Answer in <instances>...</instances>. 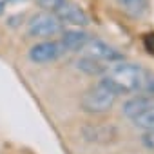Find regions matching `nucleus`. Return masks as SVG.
Masks as SVG:
<instances>
[{
    "instance_id": "f257e3e1",
    "label": "nucleus",
    "mask_w": 154,
    "mask_h": 154,
    "mask_svg": "<svg viewBox=\"0 0 154 154\" xmlns=\"http://www.w3.org/2000/svg\"><path fill=\"white\" fill-rule=\"evenodd\" d=\"M102 82L116 94H152L154 96V71L123 60L111 65L102 74Z\"/></svg>"
},
{
    "instance_id": "f03ea898",
    "label": "nucleus",
    "mask_w": 154,
    "mask_h": 154,
    "mask_svg": "<svg viewBox=\"0 0 154 154\" xmlns=\"http://www.w3.org/2000/svg\"><path fill=\"white\" fill-rule=\"evenodd\" d=\"M123 114L140 129L154 131V96L152 94H138L125 102Z\"/></svg>"
},
{
    "instance_id": "7ed1b4c3",
    "label": "nucleus",
    "mask_w": 154,
    "mask_h": 154,
    "mask_svg": "<svg viewBox=\"0 0 154 154\" xmlns=\"http://www.w3.org/2000/svg\"><path fill=\"white\" fill-rule=\"evenodd\" d=\"M38 6L44 8L45 11H51L60 22L72 24V26H87L89 17L87 13L71 0H36Z\"/></svg>"
},
{
    "instance_id": "20e7f679",
    "label": "nucleus",
    "mask_w": 154,
    "mask_h": 154,
    "mask_svg": "<svg viewBox=\"0 0 154 154\" xmlns=\"http://www.w3.org/2000/svg\"><path fill=\"white\" fill-rule=\"evenodd\" d=\"M116 93L112 89H109L102 80L93 85L91 89H87L80 100V105L85 112H91V114H103L107 111H111V107L114 105L116 102Z\"/></svg>"
},
{
    "instance_id": "39448f33",
    "label": "nucleus",
    "mask_w": 154,
    "mask_h": 154,
    "mask_svg": "<svg viewBox=\"0 0 154 154\" xmlns=\"http://www.w3.org/2000/svg\"><path fill=\"white\" fill-rule=\"evenodd\" d=\"M63 31L62 22L51 13V11H40L35 13L27 20V35L33 38H49L54 35H60Z\"/></svg>"
},
{
    "instance_id": "423d86ee",
    "label": "nucleus",
    "mask_w": 154,
    "mask_h": 154,
    "mask_svg": "<svg viewBox=\"0 0 154 154\" xmlns=\"http://www.w3.org/2000/svg\"><path fill=\"white\" fill-rule=\"evenodd\" d=\"M63 53L65 49L60 40H44L29 49V60L35 63H49L58 60Z\"/></svg>"
},
{
    "instance_id": "0eeeda50",
    "label": "nucleus",
    "mask_w": 154,
    "mask_h": 154,
    "mask_svg": "<svg viewBox=\"0 0 154 154\" xmlns=\"http://www.w3.org/2000/svg\"><path fill=\"white\" fill-rule=\"evenodd\" d=\"M85 53L100 62H109V63H114V62H122L123 60V54L114 49L112 45H109L107 42L103 40H98V38H89L87 45H85Z\"/></svg>"
},
{
    "instance_id": "6e6552de",
    "label": "nucleus",
    "mask_w": 154,
    "mask_h": 154,
    "mask_svg": "<svg viewBox=\"0 0 154 154\" xmlns=\"http://www.w3.org/2000/svg\"><path fill=\"white\" fill-rule=\"evenodd\" d=\"M60 35H62L60 42H62L65 53L67 51H71V53H80V51H84L85 45H87V42H89V38H91L82 29H65Z\"/></svg>"
},
{
    "instance_id": "1a4fd4ad",
    "label": "nucleus",
    "mask_w": 154,
    "mask_h": 154,
    "mask_svg": "<svg viewBox=\"0 0 154 154\" xmlns=\"http://www.w3.org/2000/svg\"><path fill=\"white\" fill-rule=\"evenodd\" d=\"M76 67H78L82 72L89 74V76H102L107 69V65H103V62L89 56V54H84L78 62H76Z\"/></svg>"
},
{
    "instance_id": "9d476101",
    "label": "nucleus",
    "mask_w": 154,
    "mask_h": 154,
    "mask_svg": "<svg viewBox=\"0 0 154 154\" xmlns=\"http://www.w3.org/2000/svg\"><path fill=\"white\" fill-rule=\"evenodd\" d=\"M118 4L132 18H141L147 11V0H118Z\"/></svg>"
},
{
    "instance_id": "9b49d317",
    "label": "nucleus",
    "mask_w": 154,
    "mask_h": 154,
    "mask_svg": "<svg viewBox=\"0 0 154 154\" xmlns=\"http://www.w3.org/2000/svg\"><path fill=\"white\" fill-rule=\"evenodd\" d=\"M143 47H145V51H147L149 54L154 56V31L143 35Z\"/></svg>"
},
{
    "instance_id": "f8f14e48",
    "label": "nucleus",
    "mask_w": 154,
    "mask_h": 154,
    "mask_svg": "<svg viewBox=\"0 0 154 154\" xmlns=\"http://www.w3.org/2000/svg\"><path fill=\"white\" fill-rule=\"evenodd\" d=\"M143 145L149 150H154V131H147V134L143 136Z\"/></svg>"
},
{
    "instance_id": "ddd939ff",
    "label": "nucleus",
    "mask_w": 154,
    "mask_h": 154,
    "mask_svg": "<svg viewBox=\"0 0 154 154\" xmlns=\"http://www.w3.org/2000/svg\"><path fill=\"white\" fill-rule=\"evenodd\" d=\"M9 2V0H0V15L4 13V9H6V4Z\"/></svg>"
}]
</instances>
